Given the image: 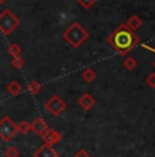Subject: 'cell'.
Returning a JSON list of instances; mask_svg holds the SVG:
<instances>
[{
  "instance_id": "obj_15",
  "label": "cell",
  "mask_w": 155,
  "mask_h": 157,
  "mask_svg": "<svg viewBox=\"0 0 155 157\" xmlns=\"http://www.w3.org/2000/svg\"><path fill=\"white\" fill-rule=\"evenodd\" d=\"M17 127H18V132H22V134H29L32 131V124L28 120H22L21 123L17 124Z\"/></svg>"
},
{
  "instance_id": "obj_5",
  "label": "cell",
  "mask_w": 155,
  "mask_h": 157,
  "mask_svg": "<svg viewBox=\"0 0 155 157\" xmlns=\"http://www.w3.org/2000/svg\"><path fill=\"white\" fill-rule=\"evenodd\" d=\"M66 107H67L66 102L63 101L58 94L51 96L50 100L45 102V109H47L51 115H54V116H59V115L66 109Z\"/></svg>"
},
{
  "instance_id": "obj_2",
  "label": "cell",
  "mask_w": 155,
  "mask_h": 157,
  "mask_svg": "<svg viewBox=\"0 0 155 157\" xmlns=\"http://www.w3.org/2000/svg\"><path fill=\"white\" fill-rule=\"evenodd\" d=\"M62 36L66 43H69L73 48L81 47V45L88 40V37H89V34H88V32L84 29V26L78 22H73L71 25L63 32Z\"/></svg>"
},
{
  "instance_id": "obj_9",
  "label": "cell",
  "mask_w": 155,
  "mask_h": 157,
  "mask_svg": "<svg viewBox=\"0 0 155 157\" xmlns=\"http://www.w3.org/2000/svg\"><path fill=\"white\" fill-rule=\"evenodd\" d=\"M30 124H32V131H35V134L40 135V137L45 132V130L48 128L47 122H45L43 117H37V119H35V122H32Z\"/></svg>"
},
{
  "instance_id": "obj_8",
  "label": "cell",
  "mask_w": 155,
  "mask_h": 157,
  "mask_svg": "<svg viewBox=\"0 0 155 157\" xmlns=\"http://www.w3.org/2000/svg\"><path fill=\"white\" fill-rule=\"evenodd\" d=\"M95 104H96L95 97H92L89 93H83L81 97L78 98V105H80L84 111H89Z\"/></svg>"
},
{
  "instance_id": "obj_4",
  "label": "cell",
  "mask_w": 155,
  "mask_h": 157,
  "mask_svg": "<svg viewBox=\"0 0 155 157\" xmlns=\"http://www.w3.org/2000/svg\"><path fill=\"white\" fill-rule=\"evenodd\" d=\"M18 132L17 123L10 119V116H4L0 120V138L3 142H10Z\"/></svg>"
},
{
  "instance_id": "obj_11",
  "label": "cell",
  "mask_w": 155,
  "mask_h": 157,
  "mask_svg": "<svg viewBox=\"0 0 155 157\" xmlns=\"http://www.w3.org/2000/svg\"><path fill=\"white\" fill-rule=\"evenodd\" d=\"M7 92H8V94H11V96H18L22 92V86H21V83L18 82V81H11L7 85Z\"/></svg>"
},
{
  "instance_id": "obj_18",
  "label": "cell",
  "mask_w": 155,
  "mask_h": 157,
  "mask_svg": "<svg viewBox=\"0 0 155 157\" xmlns=\"http://www.w3.org/2000/svg\"><path fill=\"white\" fill-rule=\"evenodd\" d=\"M11 66H13L14 68H17V70H21V68H23V66H25V60H23L22 56L13 57V59H11Z\"/></svg>"
},
{
  "instance_id": "obj_7",
  "label": "cell",
  "mask_w": 155,
  "mask_h": 157,
  "mask_svg": "<svg viewBox=\"0 0 155 157\" xmlns=\"http://www.w3.org/2000/svg\"><path fill=\"white\" fill-rule=\"evenodd\" d=\"M33 157H58V152L51 145L43 144L41 146L33 153Z\"/></svg>"
},
{
  "instance_id": "obj_14",
  "label": "cell",
  "mask_w": 155,
  "mask_h": 157,
  "mask_svg": "<svg viewBox=\"0 0 155 157\" xmlns=\"http://www.w3.org/2000/svg\"><path fill=\"white\" fill-rule=\"evenodd\" d=\"M7 52H8V55H11V57H18V56L22 55V49H21V47L18 44L8 45Z\"/></svg>"
},
{
  "instance_id": "obj_20",
  "label": "cell",
  "mask_w": 155,
  "mask_h": 157,
  "mask_svg": "<svg viewBox=\"0 0 155 157\" xmlns=\"http://www.w3.org/2000/svg\"><path fill=\"white\" fill-rule=\"evenodd\" d=\"M77 3H78V4H80L83 8H85V10H87V8L92 7V6L95 4L96 0H77Z\"/></svg>"
},
{
  "instance_id": "obj_3",
  "label": "cell",
  "mask_w": 155,
  "mask_h": 157,
  "mask_svg": "<svg viewBox=\"0 0 155 157\" xmlns=\"http://www.w3.org/2000/svg\"><path fill=\"white\" fill-rule=\"evenodd\" d=\"M19 26V19L13 11L8 8L0 13V33L3 36H8Z\"/></svg>"
},
{
  "instance_id": "obj_22",
  "label": "cell",
  "mask_w": 155,
  "mask_h": 157,
  "mask_svg": "<svg viewBox=\"0 0 155 157\" xmlns=\"http://www.w3.org/2000/svg\"><path fill=\"white\" fill-rule=\"evenodd\" d=\"M141 47H143V48H145V49H148V51H151V52H153V53H155V49H154V48L148 47V45H145V44H143ZM154 67H155V62H154Z\"/></svg>"
},
{
  "instance_id": "obj_17",
  "label": "cell",
  "mask_w": 155,
  "mask_h": 157,
  "mask_svg": "<svg viewBox=\"0 0 155 157\" xmlns=\"http://www.w3.org/2000/svg\"><path fill=\"white\" fill-rule=\"evenodd\" d=\"M4 156H6V157H19L21 153H19V149H18L17 146L11 145V146H8L7 149H6Z\"/></svg>"
},
{
  "instance_id": "obj_23",
  "label": "cell",
  "mask_w": 155,
  "mask_h": 157,
  "mask_svg": "<svg viewBox=\"0 0 155 157\" xmlns=\"http://www.w3.org/2000/svg\"><path fill=\"white\" fill-rule=\"evenodd\" d=\"M4 2H6V0H0V6H2L3 3H4Z\"/></svg>"
},
{
  "instance_id": "obj_19",
  "label": "cell",
  "mask_w": 155,
  "mask_h": 157,
  "mask_svg": "<svg viewBox=\"0 0 155 157\" xmlns=\"http://www.w3.org/2000/svg\"><path fill=\"white\" fill-rule=\"evenodd\" d=\"M145 83L151 87V89H155V72H151L145 77Z\"/></svg>"
},
{
  "instance_id": "obj_1",
  "label": "cell",
  "mask_w": 155,
  "mask_h": 157,
  "mask_svg": "<svg viewBox=\"0 0 155 157\" xmlns=\"http://www.w3.org/2000/svg\"><path fill=\"white\" fill-rule=\"evenodd\" d=\"M107 43L117 51L120 55H128L133 47L140 43V38L135 34V32L129 30L125 23H121L117 29L107 37Z\"/></svg>"
},
{
  "instance_id": "obj_16",
  "label": "cell",
  "mask_w": 155,
  "mask_h": 157,
  "mask_svg": "<svg viewBox=\"0 0 155 157\" xmlns=\"http://www.w3.org/2000/svg\"><path fill=\"white\" fill-rule=\"evenodd\" d=\"M41 90V83H39L37 81H32L28 85V92L30 94H39Z\"/></svg>"
},
{
  "instance_id": "obj_21",
  "label": "cell",
  "mask_w": 155,
  "mask_h": 157,
  "mask_svg": "<svg viewBox=\"0 0 155 157\" xmlns=\"http://www.w3.org/2000/svg\"><path fill=\"white\" fill-rule=\"evenodd\" d=\"M74 157H91V155L88 153L87 149H78L77 152L74 153Z\"/></svg>"
},
{
  "instance_id": "obj_13",
  "label": "cell",
  "mask_w": 155,
  "mask_h": 157,
  "mask_svg": "<svg viewBox=\"0 0 155 157\" xmlns=\"http://www.w3.org/2000/svg\"><path fill=\"white\" fill-rule=\"evenodd\" d=\"M122 64H124V67H125L126 70L132 71V70H135V68L137 67L139 62H137V60H136V59H135V57H133V56H126L125 59H124Z\"/></svg>"
},
{
  "instance_id": "obj_12",
  "label": "cell",
  "mask_w": 155,
  "mask_h": 157,
  "mask_svg": "<svg viewBox=\"0 0 155 157\" xmlns=\"http://www.w3.org/2000/svg\"><path fill=\"white\" fill-rule=\"evenodd\" d=\"M81 77H83V79L85 81V82L91 83V82H93V81L96 79V72H95V70H93V68L87 67L83 72H81Z\"/></svg>"
},
{
  "instance_id": "obj_10",
  "label": "cell",
  "mask_w": 155,
  "mask_h": 157,
  "mask_svg": "<svg viewBox=\"0 0 155 157\" xmlns=\"http://www.w3.org/2000/svg\"><path fill=\"white\" fill-rule=\"evenodd\" d=\"M126 28L129 30H132V32H136L137 29H140V26L143 25V21L141 18L139 17V15H132V17L128 18V21L125 22Z\"/></svg>"
},
{
  "instance_id": "obj_6",
  "label": "cell",
  "mask_w": 155,
  "mask_h": 157,
  "mask_svg": "<svg viewBox=\"0 0 155 157\" xmlns=\"http://www.w3.org/2000/svg\"><path fill=\"white\" fill-rule=\"evenodd\" d=\"M41 140L44 141V144L54 146V145L59 144L60 141H62V134H60L59 131H56V130H54V128H47L44 134L41 135Z\"/></svg>"
}]
</instances>
